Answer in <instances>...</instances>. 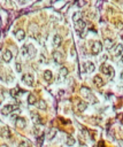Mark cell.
<instances>
[{"mask_svg":"<svg viewBox=\"0 0 123 147\" xmlns=\"http://www.w3.org/2000/svg\"><path fill=\"white\" fill-rule=\"evenodd\" d=\"M102 49V44L100 42H94L92 45V48H91V52H92V54L97 55L99 54L100 52H101Z\"/></svg>","mask_w":123,"mask_h":147,"instance_id":"obj_1","label":"cell"},{"mask_svg":"<svg viewBox=\"0 0 123 147\" xmlns=\"http://www.w3.org/2000/svg\"><path fill=\"white\" fill-rule=\"evenodd\" d=\"M101 71L105 74L106 76H108L109 78L113 77V74H114V69L112 67L107 66V64H102L101 66Z\"/></svg>","mask_w":123,"mask_h":147,"instance_id":"obj_2","label":"cell"},{"mask_svg":"<svg viewBox=\"0 0 123 147\" xmlns=\"http://www.w3.org/2000/svg\"><path fill=\"white\" fill-rule=\"evenodd\" d=\"M15 125H16V128H18V129H24L25 125H27L25 118H23V117H17L16 121H15Z\"/></svg>","mask_w":123,"mask_h":147,"instance_id":"obj_3","label":"cell"},{"mask_svg":"<svg viewBox=\"0 0 123 147\" xmlns=\"http://www.w3.org/2000/svg\"><path fill=\"white\" fill-rule=\"evenodd\" d=\"M22 79H23V82L27 85H30V86H31V85L33 84V76L31 75V74H25Z\"/></svg>","mask_w":123,"mask_h":147,"instance_id":"obj_4","label":"cell"},{"mask_svg":"<svg viewBox=\"0 0 123 147\" xmlns=\"http://www.w3.org/2000/svg\"><path fill=\"white\" fill-rule=\"evenodd\" d=\"M13 59V53L9 49H6V51L2 53V60L5 62H9V61Z\"/></svg>","mask_w":123,"mask_h":147,"instance_id":"obj_5","label":"cell"},{"mask_svg":"<svg viewBox=\"0 0 123 147\" xmlns=\"http://www.w3.org/2000/svg\"><path fill=\"white\" fill-rule=\"evenodd\" d=\"M14 108H15V107L12 106V105L5 106V107H2V109H1V114H2V115H9L13 110H14Z\"/></svg>","mask_w":123,"mask_h":147,"instance_id":"obj_6","label":"cell"},{"mask_svg":"<svg viewBox=\"0 0 123 147\" xmlns=\"http://www.w3.org/2000/svg\"><path fill=\"white\" fill-rule=\"evenodd\" d=\"M75 28H76V30H77L78 32H82V31L84 30V28H85V22L83 21V20H79V21L75 22Z\"/></svg>","mask_w":123,"mask_h":147,"instance_id":"obj_7","label":"cell"},{"mask_svg":"<svg viewBox=\"0 0 123 147\" xmlns=\"http://www.w3.org/2000/svg\"><path fill=\"white\" fill-rule=\"evenodd\" d=\"M52 56H53V60L57 63H60L61 60H62V54H61L59 51H54L53 53H52Z\"/></svg>","mask_w":123,"mask_h":147,"instance_id":"obj_8","label":"cell"},{"mask_svg":"<svg viewBox=\"0 0 123 147\" xmlns=\"http://www.w3.org/2000/svg\"><path fill=\"white\" fill-rule=\"evenodd\" d=\"M86 107H87V103L85 101L79 100V101L77 102V110L78 111H84L85 109H86Z\"/></svg>","mask_w":123,"mask_h":147,"instance_id":"obj_9","label":"cell"},{"mask_svg":"<svg viewBox=\"0 0 123 147\" xmlns=\"http://www.w3.org/2000/svg\"><path fill=\"white\" fill-rule=\"evenodd\" d=\"M84 68H85V71L86 72H92L96 69V67H94V64H93L92 62H86L84 64Z\"/></svg>","mask_w":123,"mask_h":147,"instance_id":"obj_10","label":"cell"},{"mask_svg":"<svg viewBox=\"0 0 123 147\" xmlns=\"http://www.w3.org/2000/svg\"><path fill=\"white\" fill-rule=\"evenodd\" d=\"M15 37L18 39V40L24 39V37H25V32H24L23 29H18V30H16L15 31Z\"/></svg>","mask_w":123,"mask_h":147,"instance_id":"obj_11","label":"cell"},{"mask_svg":"<svg viewBox=\"0 0 123 147\" xmlns=\"http://www.w3.org/2000/svg\"><path fill=\"white\" fill-rule=\"evenodd\" d=\"M93 82H94V84H96L98 87H101L102 85H104V81H102V78L100 77V76H94Z\"/></svg>","mask_w":123,"mask_h":147,"instance_id":"obj_12","label":"cell"},{"mask_svg":"<svg viewBox=\"0 0 123 147\" xmlns=\"http://www.w3.org/2000/svg\"><path fill=\"white\" fill-rule=\"evenodd\" d=\"M0 133H1V136H2L3 138H9V137H10V131H9V129L7 126L2 128L1 131H0Z\"/></svg>","mask_w":123,"mask_h":147,"instance_id":"obj_13","label":"cell"},{"mask_svg":"<svg viewBox=\"0 0 123 147\" xmlns=\"http://www.w3.org/2000/svg\"><path fill=\"white\" fill-rule=\"evenodd\" d=\"M52 78H53V74H52V71H50V70H45V71H44V79H45L46 82H51Z\"/></svg>","mask_w":123,"mask_h":147,"instance_id":"obj_14","label":"cell"},{"mask_svg":"<svg viewBox=\"0 0 123 147\" xmlns=\"http://www.w3.org/2000/svg\"><path fill=\"white\" fill-rule=\"evenodd\" d=\"M62 43V38H61V36H59V35H55L53 38V45L54 46H60V44Z\"/></svg>","mask_w":123,"mask_h":147,"instance_id":"obj_15","label":"cell"},{"mask_svg":"<svg viewBox=\"0 0 123 147\" xmlns=\"http://www.w3.org/2000/svg\"><path fill=\"white\" fill-rule=\"evenodd\" d=\"M81 92H82V96H84L85 98H89V97H91L90 89H87V87H85V86H83L81 89Z\"/></svg>","mask_w":123,"mask_h":147,"instance_id":"obj_16","label":"cell"},{"mask_svg":"<svg viewBox=\"0 0 123 147\" xmlns=\"http://www.w3.org/2000/svg\"><path fill=\"white\" fill-rule=\"evenodd\" d=\"M105 45H106V48H107V49H112V47L114 46V42H113L111 38H106L105 39Z\"/></svg>","mask_w":123,"mask_h":147,"instance_id":"obj_17","label":"cell"},{"mask_svg":"<svg viewBox=\"0 0 123 147\" xmlns=\"http://www.w3.org/2000/svg\"><path fill=\"white\" fill-rule=\"evenodd\" d=\"M28 102H29V105H35L37 102V98L35 94H29V97H28Z\"/></svg>","mask_w":123,"mask_h":147,"instance_id":"obj_18","label":"cell"},{"mask_svg":"<svg viewBox=\"0 0 123 147\" xmlns=\"http://www.w3.org/2000/svg\"><path fill=\"white\" fill-rule=\"evenodd\" d=\"M123 52V45L122 44H119V45L116 46V51H115V55L116 56H121V54H122Z\"/></svg>","mask_w":123,"mask_h":147,"instance_id":"obj_19","label":"cell"},{"mask_svg":"<svg viewBox=\"0 0 123 147\" xmlns=\"http://www.w3.org/2000/svg\"><path fill=\"white\" fill-rule=\"evenodd\" d=\"M38 108L42 109V110H45V109L47 108V103H46V101H44V100H39V102H38Z\"/></svg>","mask_w":123,"mask_h":147,"instance_id":"obj_20","label":"cell"},{"mask_svg":"<svg viewBox=\"0 0 123 147\" xmlns=\"http://www.w3.org/2000/svg\"><path fill=\"white\" fill-rule=\"evenodd\" d=\"M55 135H57V130H55V129H51V130H50V132L47 133V139H50V140L53 139L54 137H55Z\"/></svg>","mask_w":123,"mask_h":147,"instance_id":"obj_21","label":"cell"},{"mask_svg":"<svg viewBox=\"0 0 123 147\" xmlns=\"http://www.w3.org/2000/svg\"><path fill=\"white\" fill-rule=\"evenodd\" d=\"M67 75H68V69H67L66 67H61V69H60V76L62 78L67 77Z\"/></svg>","mask_w":123,"mask_h":147,"instance_id":"obj_22","label":"cell"},{"mask_svg":"<svg viewBox=\"0 0 123 147\" xmlns=\"http://www.w3.org/2000/svg\"><path fill=\"white\" fill-rule=\"evenodd\" d=\"M31 116H32V121L35 123H40V117L37 113H31Z\"/></svg>","mask_w":123,"mask_h":147,"instance_id":"obj_23","label":"cell"},{"mask_svg":"<svg viewBox=\"0 0 123 147\" xmlns=\"http://www.w3.org/2000/svg\"><path fill=\"white\" fill-rule=\"evenodd\" d=\"M67 145H68V146H74V145H75V138H72V137H68V138H67Z\"/></svg>","mask_w":123,"mask_h":147,"instance_id":"obj_24","label":"cell"},{"mask_svg":"<svg viewBox=\"0 0 123 147\" xmlns=\"http://www.w3.org/2000/svg\"><path fill=\"white\" fill-rule=\"evenodd\" d=\"M28 49H29V53H28V55H31V56H33V55H35V53H36V49L32 47V45H28Z\"/></svg>","mask_w":123,"mask_h":147,"instance_id":"obj_25","label":"cell"},{"mask_svg":"<svg viewBox=\"0 0 123 147\" xmlns=\"http://www.w3.org/2000/svg\"><path fill=\"white\" fill-rule=\"evenodd\" d=\"M82 14L79 12H76L75 14H74V16H72V18H74V21L75 22H77V21H79V20H82Z\"/></svg>","mask_w":123,"mask_h":147,"instance_id":"obj_26","label":"cell"},{"mask_svg":"<svg viewBox=\"0 0 123 147\" xmlns=\"http://www.w3.org/2000/svg\"><path fill=\"white\" fill-rule=\"evenodd\" d=\"M21 53H22V55H28V53H29V49H28V45H24L23 47L21 48Z\"/></svg>","mask_w":123,"mask_h":147,"instance_id":"obj_27","label":"cell"},{"mask_svg":"<svg viewBox=\"0 0 123 147\" xmlns=\"http://www.w3.org/2000/svg\"><path fill=\"white\" fill-rule=\"evenodd\" d=\"M20 147H31V145L28 140H23L20 143Z\"/></svg>","mask_w":123,"mask_h":147,"instance_id":"obj_28","label":"cell"},{"mask_svg":"<svg viewBox=\"0 0 123 147\" xmlns=\"http://www.w3.org/2000/svg\"><path fill=\"white\" fill-rule=\"evenodd\" d=\"M16 70H17L18 72L22 70V67H21V63H16Z\"/></svg>","mask_w":123,"mask_h":147,"instance_id":"obj_29","label":"cell"},{"mask_svg":"<svg viewBox=\"0 0 123 147\" xmlns=\"http://www.w3.org/2000/svg\"><path fill=\"white\" fill-rule=\"evenodd\" d=\"M117 27H119V29H123V23H121V22H117Z\"/></svg>","mask_w":123,"mask_h":147,"instance_id":"obj_30","label":"cell"},{"mask_svg":"<svg viewBox=\"0 0 123 147\" xmlns=\"http://www.w3.org/2000/svg\"><path fill=\"white\" fill-rule=\"evenodd\" d=\"M46 61V59H45V56L42 54V56H40V62H45Z\"/></svg>","mask_w":123,"mask_h":147,"instance_id":"obj_31","label":"cell"},{"mask_svg":"<svg viewBox=\"0 0 123 147\" xmlns=\"http://www.w3.org/2000/svg\"><path fill=\"white\" fill-rule=\"evenodd\" d=\"M0 147H8V146H7V145H5V144H3V145H0Z\"/></svg>","mask_w":123,"mask_h":147,"instance_id":"obj_32","label":"cell"},{"mask_svg":"<svg viewBox=\"0 0 123 147\" xmlns=\"http://www.w3.org/2000/svg\"><path fill=\"white\" fill-rule=\"evenodd\" d=\"M121 78H123V72H122V74H121Z\"/></svg>","mask_w":123,"mask_h":147,"instance_id":"obj_33","label":"cell"},{"mask_svg":"<svg viewBox=\"0 0 123 147\" xmlns=\"http://www.w3.org/2000/svg\"><path fill=\"white\" fill-rule=\"evenodd\" d=\"M122 62H123V56H122Z\"/></svg>","mask_w":123,"mask_h":147,"instance_id":"obj_34","label":"cell"}]
</instances>
